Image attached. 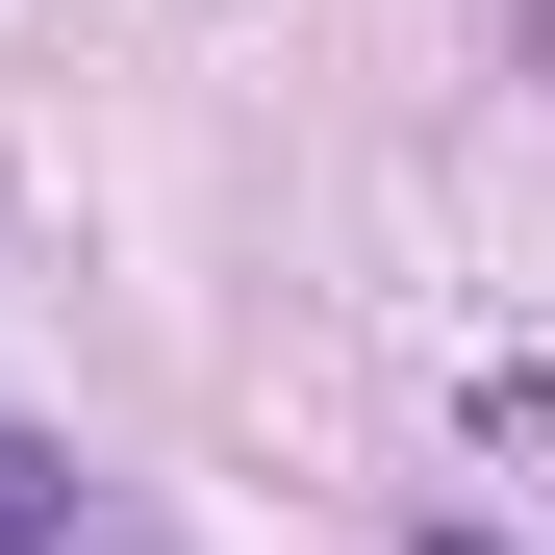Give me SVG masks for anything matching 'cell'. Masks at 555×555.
I'll use <instances>...</instances> for the list:
<instances>
[{"label":"cell","instance_id":"obj_1","mask_svg":"<svg viewBox=\"0 0 555 555\" xmlns=\"http://www.w3.org/2000/svg\"><path fill=\"white\" fill-rule=\"evenodd\" d=\"M76 530H102V480H76L51 429H0V555H76Z\"/></svg>","mask_w":555,"mask_h":555},{"label":"cell","instance_id":"obj_2","mask_svg":"<svg viewBox=\"0 0 555 555\" xmlns=\"http://www.w3.org/2000/svg\"><path fill=\"white\" fill-rule=\"evenodd\" d=\"M404 555H505V530H480V505H429V530H404Z\"/></svg>","mask_w":555,"mask_h":555}]
</instances>
